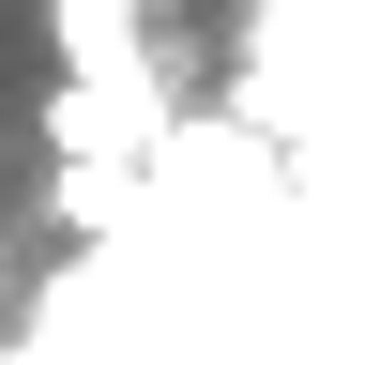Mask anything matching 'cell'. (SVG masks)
Listing matches in <instances>:
<instances>
[{
    "label": "cell",
    "mask_w": 365,
    "mask_h": 365,
    "mask_svg": "<svg viewBox=\"0 0 365 365\" xmlns=\"http://www.w3.org/2000/svg\"><path fill=\"white\" fill-rule=\"evenodd\" d=\"M46 31H61V91H122V107H168L153 46H137V0H46Z\"/></svg>",
    "instance_id": "6da1fadb"
}]
</instances>
